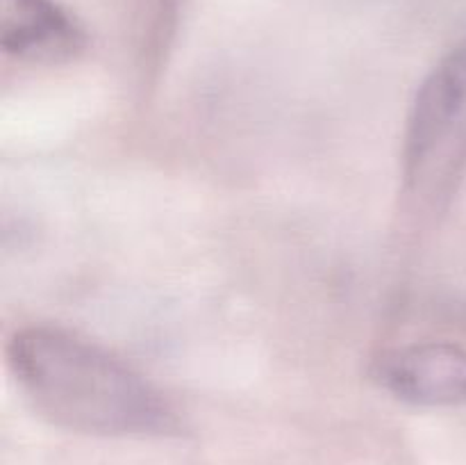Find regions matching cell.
I'll list each match as a JSON object with an SVG mask.
<instances>
[{
	"label": "cell",
	"mask_w": 466,
	"mask_h": 465,
	"mask_svg": "<svg viewBox=\"0 0 466 465\" xmlns=\"http://www.w3.org/2000/svg\"><path fill=\"white\" fill-rule=\"evenodd\" d=\"M466 167V39L428 71L414 94L400 153V196L417 217L440 214Z\"/></svg>",
	"instance_id": "cell-2"
},
{
	"label": "cell",
	"mask_w": 466,
	"mask_h": 465,
	"mask_svg": "<svg viewBox=\"0 0 466 465\" xmlns=\"http://www.w3.org/2000/svg\"><path fill=\"white\" fill-rule=\"evenodd\" d=\"M376 381L412 406L466 404V349L453 342H414L376 363Z\"/></svg>",
	"instance_id": "cell-3"
},
{
	"label": "cell",
	"mask_w": 466,
	"mask_h": 465,
	"mask_svg": "<svg viewBox=\"0 0 466 465\" xmlns=\"http://www.w3.org/2000/svg\"><path fill=\"white\" fill-rule=\"evenodd\" d=\"M187 0H137L135 3V50L144 78L162 71L167 55L176 41L182 9Z\"/></svg>",
	"instance_id": "cell-5"
},
{
	"label": "cell",
	"mask_w": 466,
	"mask_h": 465,
	"mask_svg": "<svg viewBox=\"0 0 466 465\" xmlns=\"http://www.w3.org/2000/svg\"><path fill=\"white\" fill-rule=\"evenodd\" d=\"M89 36L57 0H0V48L27 64H64L85 53Z\"/></svg>",
	"instance_id": "cell-4"
},
{
	"label": "cell",
	"mask_w": 466,
	"mask_h": 465,
	"mask_svg": "<svg viewBox=\"0 0 466 465\" xmlns=\"http://www.w3.org/2000/svg\"><path fill=\"white\" fill-rule=\"evenodd\" d=\"M7 367L41 419L103 438L171 436L176 410L139 372L57 326H25L7 342Z\"/></svg>",
	"instance_id": "cell-1"
}]
</instances>
